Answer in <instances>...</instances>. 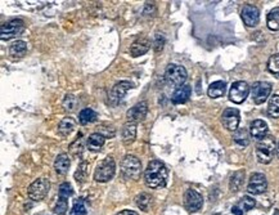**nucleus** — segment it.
<instances>
[{
  "label": "nucleus",
  "mask_w": 279,
  "mask_h": 215,
  "mask_svg": "<svg viewBox=\"0 0 279 215\" xmlns=\"http://www.w3.org/2000/svg\"><path fill=\"white\" fill-rule=\"evenodd\" d=\"M169 170L160 160H152L144 171V183L148 188H163L167 183Z\"/></svg>",
  "instance_id": "obj_1"
},
{
  "label": "nucleus",
  "mask_w": 279,
  "mask_h": 215,
  "mask_svg": "<svg viewBox=\"0 0 279 215\" xmlns=\"http://www.w3.org/2000/svg\"><path fill=\"white\" fill-rule=\"evenodd\" d=\"M277 143L274 137L266 136L261 141H258L256 146V157L260 164H269L276 155Z\"/></svg>",
  "instance_id": "obj_2"
},
{
  "label": "nucleus",
  "mask_w": 279,
  "mask_h": 215,
  "mask_svg": "<svg viewBox=\"0 0 279 215\" xmlns=\"http://www.w3.org/2000/svg\"><path fill=\"white\" fill-rule=\"evenodd\" d=\"M121 174L125 179L129 181H138L141 174V163L138 157L133 155H126L122 159L120 165Z\"/></svg>",
  "instance_id": "obj_3"
},
{
  "label": "nucleus",
  "mask_w": 279,
  "mask_h": 215,
  "mask_svg": "<svg viewBox=\"0 0 279 215\" xmlns=\"http://www.w3.org/2000/svg\"><path fill=\"white\" fill-rule=\"evenodd\" d=\"M115 173H116V164L114 157L107 156L97 165V169L94 171V179L99 183H106L115 177Z\"/></svg>",
  "instance_id": "obj_4"
},
{
  "label": "nucleus",
  "mask_w": 279,
  "mask_h": 215,
  "mask_svg": "<svg viewBox=\"0 0 279 215\" xmlns=\"http://www.w3.org/2000/svg\"><path fill=\"white\" fill-rule=\"evenodd\" d=\"M24 31V22L20 18H16V20H11V21L5 22V24H1V28H0V38L4 42H8V40H12V39L17 38L22 32Z\"/></svg>",
  "instance_id": "obj_5"
},
{
  "label": "nucleus",
  "mask_w": 279,
  "mask_h": 215,
  "mask_svg": "<svg viewBox=\"0 0 279 215\" xmlns=\"http://www.w3.org/2000/svg\"><path fill=\"white\" fill-rule=\"evenodd\" d=\"M50 190V183L46 178H39L35 182L30 184V187L27 188L28 198L32 201H42L46 197V194L49 193Z\"/></svg>",
  "instance_id": "obj_6"
},
{
  "label": "nucleus",
  "mask_w": 279,
  "mask_h": 215,
  "mask_svg": "<svg viewBox=\"0 0 279 215\" xmlns=\"http://www.w3.org/2000/svg\"><path fill=\"white\" fill-rule=\"evenodd\" d=\"M186 76H188V75H186V70L183 66H179V65H170V66L166 69V81H167L170 85H172V87H176V89L183 87V84L186 83Z\"/></svg>",
  "instance_id": "obj_7"
},
{
  "label": "nucleus",
  "mask_w": 279,
  "mask_h": 215,
  "mask_svg": "<svg viewBox=\"0 0 279 215\" xmlns=\"http://www.w3.org/2000/svg\"><path fill=\"white\" fill-rule=\"evenodd\" d=\"M250 91H251L250 85L246 81H235L231 87V91H229V99L235 104L243 103L246 101V98L248 97Z\"/></svg>",
  "instance_id": "obj_8"
},
{
  "label": "nucleus",
  "mask_w": 279,
  "mask_h": 215,
  "mask_svg": "<svg viewBox=\"0 0 279 215\" xmlns=\"http://www.w3.org/2000/svg\"><path fill=\"white\" fill-rule=\"evenodd\" d=\"M272 93V84L265 81H257L251 87L252 99L256 104H261L266 101Z\"/></svg>",
  "instance_id": "obj_9"
},
{
  "label": "nucleus",
  "mask_w": 279,
  "mask_h": 215,
  "mask_svg": "<svg viewBox=\"0 0 279 215\" xmlns=\"http://www.w3.org/2000/svg\"><path fill=\"white\" fill-rule=\"evenodd\" d=\"M184 205H186V209L188 212L196 213L202 208L204 197L196 190H186V194H184Z\"/></svg>",
  "instance_id": "obj_10"
},
{
  "label": "nucleus",
  "mask_w": 279,
  "mask_h": 215,
  "mask_svg": "<svg viewBox=\"0 0 279 215\" xmlns=\"http://www.w3.org/2000/svg\"><path fill=\"white\" fill-rule=\"evenodd\" d=\"M268 188V182L264 174L254 173L250 177V181L247 184V191L252 194H261L266 191Z\"/></svg>",
  "instance_id": "obj_11"
},
{
  "label": "nucleus",
  "mask_w": 279,
  "mask_h": 215,
  "mask_svg": "<svg viewBox=\"0 0 279 215\" xmlns=\"http://www.w3.org/2000/svg\"><path fill=\"white\" fill-rule=\"evenodd\" d=\"M239 121H241V116H239V111L237 108H227L221 115V122L231 132L237 130Z\"/></svg>",
  "instance_id": "obj_12"
},
{
  "label": "nucleus",
  "mask_w": 279,
  "mask_h": 215,
  "mask_svg": "<svg viewBox=\"0 0 279 215\" xmlns=\"http://www.w3.org/2000/svg\"><path fill=\"white\" fill-rule=\"evenodd\" d=\"M241 16L245 24L248 27H255L260 20V12L255 5H251V4H246L242 9Z\"/></svg>",
  "instance_id": "obj_13"
},
{
  "label": "nucleus",
  "mask_w": 279,
  "mask_h": 215,
  "mask_svg": "<svg viewBox=\"0 0 279 215\" xmlns=\"http://www.w3.org/2000/svg\"><path fill=\"white\" fill-rule=\"evenodd\" d=\"M130 89H131V84L129 83V81H120V83L115 84L114 88H112V91H111L110 93L111 103L114 104L120 103Z\"/></svg>",
  "instance_id": "obj_14"
},
{
  "label": "nucleus",
  "mask_w": 279,
  "mask_h": 215,
  "mask_svg": "<svg viewBox=\"0 0 279 215\" xmlns=\"http://www.w3.org/2000/svg\"><path fill=\"white\" fill-rule=\"evenodd\" d=\"M147 112H148V104H147V102H140V103H137L134 107H131L126 112V118H128L129 121L137 124V122L144 120L145 116H147Z\"/></svg>",
  "instance_id": "obj_15"
},
{
  "label": "nucleus",
  "mask_w": 279,
  "mask_h": 215,
  "mask_svg": "<svg viewBox=\"0 0 279 215\" xmlns=\"http://www.w3.org/2000/svg\"><path fill=\"white\" fill-rule=\"evenodd\" d=\"M250 134L252 138L261 141L268 136V124L264 120H254L250 125Z\"/></svg>",
  "instance_id": "obj_16"
},
{
  "label": "nucleus",
  "mask_w": 279,
  "mask_h": 215,
  "mask_svg": "<svg viewBox=\"0 0 279 215\" xmlns=\"http://www.w3.org/2000/svg\"><path fill=\"white\" fill-rule=\"evenodd\" d=\"M151 49V42L147 38L137 39L130 47V54L133 57H140Z\"/></svg>",
  "instance_id": "obj_17"
},
{
  "label": "nucleus",
  "mask_w": 279,
  "mask_h": 215,
  "mask_svg": "<svg viewBox=\"0 0 279 215\" xmlns=\"http://www.w3.org/2000/svg\"><path fill=\"white\" fill-rule=\"evenodd\" d=\"M190 94H192V88L189 85H183V87L178 88L174 94H172L171 101L174 104H182L186 103L189 99Z\"/></svg>",
  "instance_id": "obj_18"
},
{
  "label": "nucleus",
  "mask_w": 279,
  "mask_h": 215,
  "mask_svg": "<svg viewBox=\"0 0 279 215\" xmlns=\"http://www.w3.org/2000/svg\"><path fill=\"white\" fill-rule=\"evenodd\" d=\"M135 138H137V124L128 121L122 128V142L124 144L129 146L134 142Z\"/></svg>",
  "instance_id": "obj_19"
},
{
  "label": "nucleus",
  "mask_w": 279,
  "mask_h": 215,
  "mask_svg": "<svg viewBox=\"0 0 279 215\" xmlns=\"http://www.w3.org/2000/svg\"><path fill=\"white\" fill-rule=\"evenodd\" d=\"M70 165H71V161H70L69 155L61 153V155H58V156L55 157L54 169L58 174H62L63 175V174L67 173L70 169Z\"/></svg>",
  "instance_id": "obj_20"
},
{
  "label": "nucleus",
  "mask_w": 279,
  "mask_h": 215,
  "mask_svg": "<svg viewBox=\"0 0 279 215\" xmlns=\"http://www.w3.org/2000/svg\"><path fill=\"white\" fill-rule=\"evenodd\" d=\"M104 142H106V138L100 133H93L86 141V146L90 151H99L103 147Z\"/></svg>",
  "instance_id": "obj_21"
},
{
  "label": "nucleus",
  "mask_w": 279,
  "mask_h": 215,
  "mask_svg": "<svg viewBox=\"0 0 279 215\" xmlns=\"http://www.w3.org/2000/svg\"><path fill=\"white\" fill-rule=\"evenodd\" d=\"M76 121L72 118H65L58 125V133L62 137H69L75 130Z\"/></svg>",
  "instance_id": "obj_22"
},
{
  "label": "nucleus",
  "mask_w": 279,
  "mask_h": 215,
  "mask_svg": "<svg viewBox=\"0 0 279 215\" xmlns=\"http://www.w3.org/2000/svg\"><path fill=\"white\" fill-rule=\"evenodd\" d=\"M225 89H227V84L225 81H215L209 87V91H207V94L209 97L211 98H220L223 97L225 94Z\"/></svg>",
  "instance_id": "obj_23"
},
{
  "label": "nucleus",
  "mask_w": 279,
  "mask_h": 215,
  "mask_svg": "<svg viewBox=\"0 0 279 215\" xmlns=\"http://www.w3.org/2000/svg\"><path fill=\"white\" fill-rule=\"evenodd\" d=\"M27 52V44L22 40H18V42L13 43L9 48V54H11L13 58H21L26 54Z\"/></svg>",
  "instance_id": "obj_24"
},
{
  "label": "nucleus",
  "mask_w": 279,
  "mask_h": 215,
  "mask_svg": "<svg viewBox=\"0 0 279 215\" xmlns=\"http://www.w3.org/2000/svg\"><path fill=\"white\" fill-rule=\"evenodd\" d=\"M266 24L272 31H278L279 30V7L273 8L268 13L266 17Z\"/></svg>",
  "instance_id": "obj_25"
},
{
  "label": "nucleus",
  "mask_w": 279,
  "mask_h": 215,
  "mask_svg": "<svg viewBox=\"0 0 279 215\" xmlns=\"http://www.w3.org/2000/svg\"><path fill=\"white\" fill-rule=\"evenodd\" d=\"M88 175H89V165L86 161H83L77 167V170L75 171V179L79 184H84L88 181Z\"/></svg>",
  "instance_id": "obj_26"
},
{
  "label": "nucleus",
  "mask_w": 279,
  "mask_h": 215,
  "mask_svg": "<svg viewBox=\"0 0 279 215\" xmlns=\"http://www.w3.org/2000/svg\"><path fill=\"white\" fill-rule=\"evenodd\" d=\"M233 139H234V142L237 144L242 147H246L248 146V143H250V133H248L247 129H237L234 133V136H233Z\"/></svg>",
  "instance_id": "obj_27"
},
{
  "label": "nucleus",
  "mask_w": 279,
  "mask_h": 215,
  "mask_svg": "<svg viewBox=\"0 0 279 215\" xmlns=\"http://www.w3.org/2000/svg\"><path fill=\"white\" fill-rule=\"evenodd\" d=\"M98 115L97 112L93 111L92 108H84L83 111L79 114V120L83 125L90 124V122H94L97 120Z\"/></svg>",
  "instance_id": "obj_28"
},
{
  "label": "nucleus",
  "mask_w": 279,
  "mask_h": 215,
  "mask_svg": "<svg viewBox=\"0 0 279 215\" xmlns=\"http://www.w3.org/2000/svg\"><path fill=\"white\" fill-rule=\"evenodd\" d=\"M268 115L273 119L279 118V94L273 96V97H270V99H269Z\"/></svg>",
  "instance_id": "obj_29"
},
{
  "label": "nucleus",
  "mask_w": 279,
  "mask_h": 215,
  "mask_svg": "<svg viewBox=\"0 0 279 215\" xmlns=\"http://www.w3.org/2000/svg\"><path fill=\"white\" fill-rule=\"evenodd\" d=\"M243 178H245V173L243 171H237L231 177V183H229V188L232 192H238L239 188L243 184Z\"/></svg>",
  "instance_id": "obj_30"
},
{
  "label": "nucleus",
  "mask_w": 279,
  "mask_h": 215,
  "mask_svg": "<svg viewBox=\"0 0 279 215\" xmlns=\"http://www.w3.org/2000/svg\"><path fill=\"white\" fill-rule=\"evenodd\" d=\"M135 204L143 212H148V206L151 204V196L148 193H140L135 197Z\"/></svg>",
  "instance_id": "obj_31"
},
{
  "label": "nucleus",
  "mask_w": 279,
  "mask_h": 215,
  "mask_svg": "<svg viewBox=\"0 0 279 215\" xmlns=\"http://www.w3.org/2000/svg\"><path fill=\"white\" fill-rule=\"evenodd\" d=\"M77 104H79L77 98L73 94H67L65 101H63V108H65L66 112H73L76 110V107H77Z\"/></svg>",
  "instance_id": "obj_32"
},
{
  "label": "nucleus",
  "mask_w": 279,
  "mask_h": 215,
  "mask_svg": "<svg viewBox=\"0 0 279 215\" xmlns=\"http://www.w3.org/2000/svg\"><path fill=\"white\" fill-rule=\"evenodd\" d=\"M255 205L256 201L254 198L250 197V196H245V197L241 198V201H239V204H238L237 206L241 209L242 212H250L251 209L255 208Z\"/></svg>",
  "instance_id": "obj_33"
},
{
  "label": "nucleus",
  "mask_w": 279,
  "mask_h": 215,
  "mask_svg": "<svg viewBox=\"0 0 279 215\" xmlns=\"http://www.w3.org/2000/svg\"><path fill=\"white\" fill-rule=\"evenodd\" d=\"M86 208L84 205V198H79L76 200L75 204H73L71 212H70V215H86Z\"/></svg>",
  "instance_id": "obj_34"
},
{
  "label": "nucleus",
  "mask_w": 279,
  "mask_h": 215,
  "mask_svg": "<svg viewBox=\"0 0 279 215\" xmlns=\"http://www.w3.org/2000/svg\"><path fill=\"white\" fill-rule=\"evenodd\" d=\"M268 70L273 75L279 76V54H273L268 61Z\"/></svg>",
  "instance_id": "obj_35"
},
{
  "label": "nucleus",
  "mask_w": 279,
  "mask_h": 215,
  "mask_svg": "<svg viewBox=\"0 0 279 215\" xmlns=\"http://www.w3.org/2000/svg\"><path fill=\"white\" fill-rule=\"evenodd\" d=\"M69 210V200L65 197H59L54 206V213L58 215H63Z\"/></svg>",
  "instance_id": "obj_36"
},
{
  "label": "nucleus",
  "mask_w": 279,
  "mask_h": 215,
  "mask_svg": "<svg viewBox=\"0 0 279 215\" xmlns=\"http://www.w3.org/2000/svg\"><path fill=\"white\" fill-rule=\"evenodd\" d=\"M73 193V190H72V186L67 182L62 183L59 186V197H65V198H69L70 196H72Z\"/></svg>",
  "instance_id": "obj_37"
},
{
  "label": "nucleus",
  "mask_w": 279,
  "mask_h": 215,
  "mask_svg": "<svg viewBox=\"0 0 279 215\" xmlns=\"http://www.w3.org/2000/svg\"><path fill=\"white\" fill-rule=\"evenodd\" d=\"M163 44H165V39L162 36L161 34H156L155 38V43H153V47H155L156 52H160L163 48Z\"/></svg>",
  "instance_id": "obj_38"
},
{
  "label": "nucleus",
  "mask_w": 279,
  "mask_h": 215,
  "mask_svg": "<svg viewBox=\"0 0 279 215\" xmlns=\"http://www.w3.org/2000/svg\"><path fill=\"white\" fill-rule=\"evenodd\" d=\"M116 215H138V213L133 212V210H122V212L117 213Z\"/></svg>",
  "instance_id": "obj_39"
},
{
  "label": "nucleus",
  "mask_w": 279,
  "mask_h": 215,
  "mask_svg": "<svg viewBox=\"0 0 279 215\" xmlns=\"http://www.w3.org/2000/svg\"><path fill=\"white\" fill-rule=\"evenodd\" d=\"M232 213H233V214H234V215H243V212H242L241 209L238 208L237 205L232 208Z\"/></svg>",
  "instance_id": "obj_40"
},
{
  "label": "nucleus",
  "mask_w": 279,
  "mask_h": 215,
  "mask_svg": "<svg viewBox=\"0 0 279 215\" xmlns=\"http://www.w3.org/2000/svg\"><path fill=\"white\" fill-rule=\"evenodd\" d=\"M276 156L279 159V141L278 143H277V148H276Z\"/></svg>",
  "instance_id": "obj_41"
},
{
  "label": "nucleus",
  "mask_w": 279,
  "mask_h": 215,
  "mask_svg": "<svg viewBox=\"0 0 279 215\" xmlns=\"http://www.w3.org/2000/svg\"><path fill=\"white\" fill-rule=\"evenodd\" d=\"M274 215H279V210H278V212H276V214H274Z\"/></svg>",
  "instance_id": "obj_42"
}]
</instances>
